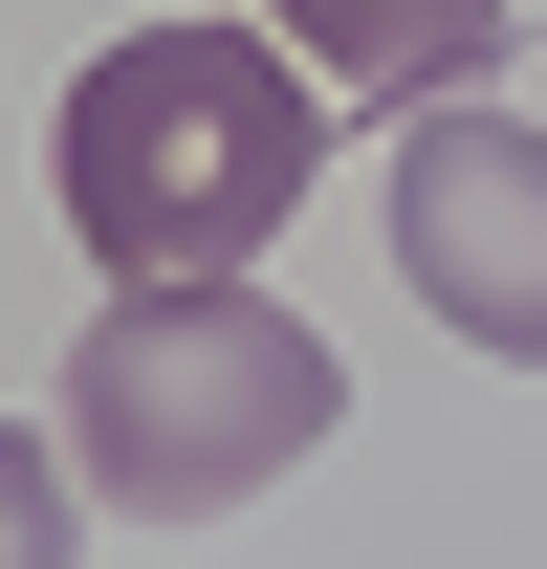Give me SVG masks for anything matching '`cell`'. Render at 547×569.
Masks as SVG:
<instances>
[{"instance_id":"3","label":"cell","mask_w":547,"mask_h":569,"mask_svg":"<svg viewBox=\"0 0 547 569\" xmlns=\"http://www.w3.org/2000/svg\"><path fill=\"white\" fill-rule=\"evenodd\" d=\"M372 241H395V284L460 329V351L547 372V132L526 110H395V198H372Z\"/></svg>"},{"instance_id":"1","label":"cell","mask_w":547,"mask_h":569,"mask_svg":"<svg viewBox=\"0 0 547 569\" xmlns=\"http://www.w3.org/2000/svg\"><path fill=\"white\" fill-rule=\"evenodd\" d=\"M329 176V88L241 44V22H132L67 67V132H44V198L110 284H263V241Z\"/></svg>"},{"instance_id":"5","label":"cell","mask_w":547,"mask_h":569,"mask_svg":"<svg viewBox=\"0 0 547 569\" xmlns=\"http://www.w3.org/2000/svg\"><path fill=\"white\" fill-rule=\"evenodd\" d=\"M67 482H88L67 438H44V417H0V569H88V548H67Z\"/></svg>"},{"instance_id":"2","label":"cell","mask_w":547,"mask_h":569,"mask_svg":"<svg viewBox=\"0 0 547 569\" xmlns=\"http://www.w3.org/2000/svg\"><path fill=\"white\" fill-rule=\"evenodd\" d=\"M329 417H350L329 329L263 307V284H110V329L67 351V460H88V503H132V526L263 503Z\"/></svg>"},{"instance_id":"4","label":"cell","mask_w":547,"mask_h":569,"mask_svg":"<svg viewBox=\"0 0 547 569\" xmlns=\"http://www.w3.org/2000/svg\"><path fill=\"white\" fill-rule=\"evenodd\" d=\"M285 44H307V88H372V110H460L481 67H504V22L526 0H263Z\"/></svg>"}]
</instances>
